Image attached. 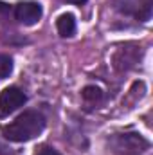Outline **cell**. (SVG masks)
Returning a JSON list of instances; mask_svg holds the SVG:
<instances>
[{
	"instance_id": "cell-1",
	"label": "cell",
	"mask_w": 153,
	"mask_h": 155,
	"mask_svg": "<svg viewBox=\"0 0 153 155\" xmlns=\"http://www.w3.org/2000/svg\"><path fill=\"white\" fill-rule=\"evenodd\" d=\"M45 128V117L36 110H27L22 116H18L11 124L4 126L2 134L5 139L15 143H25L34 139Z\"/></svg>"
},
{
	"instance_id": "cell-2",
	"label": "cell",
	"mask_w": 153,
	"mask_h": 155,
	"mask_svg": "<svg viewBox=\"0 0 153 155\" xmlns=\"http://www.w3.org/2000/svg\"><path fill=\"white\" fill-rule=\"evenodd\" d=\"M25 94L16 88V87H9V88H4L0 92V116H9L13 114L16 108H20L24 103H25Z\"/></svg>"
},
{
	"instance_id": "cell-3",
	"label": "cell",
	"mask_w": 153,
	"mask_h": 155,
	"mask_svg": "<svg viewBox=\"0 0 153 155\" xmlns=\"http://www.w3.org/2000/svg\"><path fill=\"white\" fill-rule=\"evenodd\" d=\"M148 146H150L148 141L141 137L139 134H124L114 141L115 152H121V153H141Z\"/></svg>"
},
{
	"instance_id": "cell-4",
	"label": "cell",
	"mask_w": 153,
	"mask_h": 155,
	"mask_svg": "<svg viewBox=\"0 0 153 155\" xmlns=\"http://www.w3.org/2000/svg\"><path fill=\"white\" fill-rule=\"evenodd\" d=\"M117 9L139 20H148L151 13V0H117Z\"/></svg>"
},
{
	"instance_id": "cell-5",
	"label": "cell",
	"mask_w": 153,
	"mask_h": 155,
	"mask_svg": "<svg viewBox=\"0 0 153 155\" xmlns=\"http://www.w3.org/2000/svg\"><path fill=\"white\" fill-rule=\"evenodd\" d=\"M139 58H141V47L124 45L117 49V52L114 54V65L117 71H128L139 63Z\"/></svg>"
},
{
	"instance_id": "cell-6",
	"label": "cell",
	"mask_w": 153,
	"mask_h": 155,
	"mask_svg": "<svg viewBox=\"0 0 153 155\" xmlns=\"http://www.w3.org/2000/svg\"><path fill=\"white\" fill-rule=\"evenodd\" d=\"M43 9L38 2H20L15 7V18L24 25H34L41 18Z\"/></svg>"
},
{
	"instance_id": "cell-7",
	"label": "cell",
	"mask_w": 153,
	"mask_h": 155,
	"mask_svg": "<svg viewBox=\"0 0 153 155\" xmlns=\"http://www.w3.org/2000/svg\"><path fill=\"white\" fill-rule=\"evenodd\" d=\"M56 27H58L60 36L69 38V36H72V35L76 33V20H74L72 15L65 13V15H61V16L56 20Z\"/></svg>"
},
{
	"instance_id": "cell-8",
	"label": "cell",
	"mask_w": 153,
	"mask_h": 155,
	"mask_svg": "<svg viewBox=\"0 0 153 155\" xmlns=\"http://www.w3.org/2000/svg\"><path fill=\"white\" fill-rule=\"evenodd\" d=\"M83 99L88 103H97L103 99V90L99 87H85L83 88Z\"/></svg>"
},
{
	"instance_id": "cell-9",
	"label": "cell",
	"mask_w": 153,
	"mask_h": 155,
	"mask_svg": "<svg viewBox=\"0 0 153 155\" xmlns=\"http://www.w3.org/2000/svg\"><path fill=\"white\" fill-rule=\"evenodd\" d=\"M13 72V60L5 54H0V78H7Z\"/></svg>"
},
{
	"instance_id": "cell-10",
	"label": "cell",
	"mask_w": 153,
	"mask_h": 155,
	"mask_svg": "<svg viewBox=\"0 0 153 155\" xmlns=\"http://www.w3.org/2000/svg\"><path fill=\"white\" fill-rule=\"evenodd\" d=\"M9 15H11V7H9L7 4L0 2V22L7 20V18H9Z\"/></svg>"
},
{
	"instance_id": "cell-11",
	"label": "cell",
	"mask_w": 153,
	"mask_h": 155,
	"mask_svg": "<svg viewBox=\"0 0 153 155\" xmlns=\"http://www.w3.org/2000/svg\"><path fill=\"white\" fill-rule=\"evenodd\" d=\"M34 155H61V153H60V152H56V150H54V148H50V146H40Z\"/></svg>"
},
{
	"instance_id": "cell-12",
	"label": "cell",
	"mask_w": 153,
	"mask_h": 155,
	"mask_svg": "<svg viewBox=\"0 0 153 155\" xmlns=\"http://www.w3.org/2000/svg\"><path fill=\"white\" fill-rule=\"evenodd\" d=\"M7 148L4 146V144H0V155H9V152H5Z\"/></svg>"
},
{
	"instance_id": "cell-13",
	"label": "cell",
	"mask_w": 153,
	"mask_h": 155,
	"mask_svg": "<svg viewBox=\"0 0 153 155\" xmlns=\"http://www.w3.org/2000/svg\"><path fill=\"white\" fill-rule=\"evenodd\" d=\"M63 2H70V4H85L86 0H63Z\"/></svg>"
}]
</instances>
